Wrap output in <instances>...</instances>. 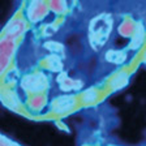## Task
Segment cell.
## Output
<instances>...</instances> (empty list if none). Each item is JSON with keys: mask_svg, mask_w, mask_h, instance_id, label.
I'll return each instance as SVG.
<instances>
[{"mask_svg": "<svg viewBox=\"0 0 146 146\" xmlns=\"http://www.w3.org/2000/svg\"><path fill=\"white\" fill-rule=\"evenodd\" d=\"M107 60L112 61V63H116V64H121L125 59V54L124 52H115V51H108L107 54Z\"/></svg>", "mask_w": 146, "mask_h": 146, "instance_id": "8992f818", "label": "cell"}, {"mask_svg": "<svg viewBox=\"0 0 146 146\" xmlns=\"http://www.w3.org/2000/svg\"><path fill=\"white\" fill-rule=\"evenodd\" d=\"M74 106V99L70 97H64L56 99V102L54 103V110L56 112H65L68 110H70Z\"/></svg>", "mask_w": 146, "mask_h": 146, "instance_id": "5b68a950", "label": "cell"}, {"mask_svg": "<svg viewBox=\"0 0 146 146\" xmlns=\"http://www.w3.org/2000/svg\"><path fill=\"white\" fill-rule=\"evenodd\" d=\"M25 29V25L22 22V20H15L13 22L8 25L5 31V36L7 38H11V39H15L16 36H18L22 33V30Z\"/></svg>", "mask_w": 146, "mask_h": 146, "instance_id": "277c9868", "label": "cell"}, {"mask_svg": "<svg viewBox=\"0 0 146 146\" xmlns=\"http://www.w3.org/2000/svg\"><path fill=\"white\" fill-rule=\"evenodd\" d=\"M125 82H127V80H125V74H120L119 77H116L115 80H113V86L115 88H120V86H124Z\"/></svg>", "mask_w": 146, "mask_h": 146, "instance_id": "52a82bcc", "label": "cell"}, {"mask_svg": "<svg viewBox=\"0 0 146 146\" xmlns=\"http://www.w3.org/2000/svg\"><path fill=\"white\" fill-rule=\"evenodd\" d=\"M94 99H95V91L89 90L88 93L84 95V100H85V102H91V100H94Z\"/></svg>", "mask_w": 146, "mask_h": 146, "instance_id": "9c48e42d", "label": "cell"}, {"mask_svg": "<svg viewBox=\"0 0 146 146\" xmlns=\"http://www.w3.org/2000/svg\"><path fill=\"white\" fill-rule=\"evenodd\" d=\"M0 146H11V145H1V143H0Z\"/></svg>", "mask_w": 146, "mask_h": 146, "instance_id": "30bf717a", "label": "cell"}, {"mask_svg": "<svg viewBox=\"0 0 146 146\" xmlns=\"http://www.w3.org/2000/svg\"><path fill=\"white\" fill-rule=\"evenodd\" d=\"M145 59H146V55H145Z\"/></svg>", "mask_w": 146, "mask_h": 146, "instance_id": "8fae6325", "label": "cell"}, {"mask_svg": "<svg viewBox=\"0 0 146 146\" xmlns=\"http://www.w3.org/2000/svg\"><path fill=\"white\" fill-rule=\"evenodd\" d=\"M13 51H15V40L7 36L0 40V74L7 69Z\"/></svg>", "mask_w": 146, "mask_h": 146, "instance_id": "7a4b0ae2", "label": "cell"}, {"mask_svg": "<svg viewBox=\"0 0 146 146\" xmlns=\"http://www.w3.org/2000/svg\"><path fill=\"white\" fill-rule=\"evenodd\" d=\"M46 47H47V48H50L51 51H54V52H58V51H60V50H63V48H64L63 46L59 44V43H56V42L47 43V44H46Z\"/></svg>", "mask_w": 146, "mask_h": 146, "instance_id": "ba28073f", "label": "cell"}, {"mask_svg": "<svg viewBox=\"0 0 146 146\" xmlns=\"http://www.w3.org/2000/svg\"><path fill=\"white\" fill-rule=\"evenodd\" d=\"M106 18L107 16H99L95 20H93L90 25L91 35H94V40L99 44H102L106 40L107 35L110 33V29H111V21L106 20Z\"/></svg>", "mask_w": 146, "mask_h": 146, "instance_id": "6da1fadb", "label": "cell"}, {"mask_svg": "<svg viewBox=\"0 0 146 146\" xmlns=\"http://www.w3.org/2000/svg\"><path fill=\"white\" fill-rule=\"evenodd\" d=\"M22 86L29 91H40L46 88V78L43 74H31L22 80Z\"/></svg>", "mask_w": 146, "mask_h": 146, "instance_id": "3957f363", "label": "cell"}]
</instances>
